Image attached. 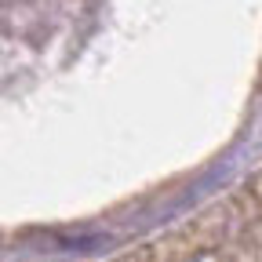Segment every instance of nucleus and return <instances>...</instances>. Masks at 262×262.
Returning <instances> with one entry per match:
<instances>
[]
</instances>
